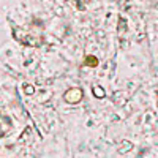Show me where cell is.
<instances>
[{
    "mask_svg": "<svg viewBox=\"0 0 158 158\" xmlns=\"http://www.w3.org/2000/svg\"><path fill=\"white\" fill-rule=\"evenodd\" d=\"M81 98H82V90L77 89V87L68 90L67 94H65V100H67L68 103H77Z\"/></svg>",
    "mask_w": 158,
    "mask_h": 158,
    "instance_id": "cell-1",
    "label": "cell"
}]
</instances>
